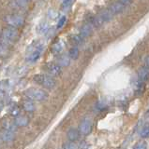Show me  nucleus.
I'll return each instance as SVG.
<instances>
[{"label":"nucleus","instance_id":"6ab92c4d","mask_svg":"<svg viewBox=\"0 0 149 149\" xmlns=\"http://www.w3.org/2000/svg\"><path fill=\"white\" fill-rule=\"evenodd\" d=\"M83 37L79 35V36H77V35H74V36H71V42L73 44V45H76V46H78V45H81L82 43H83Z\"/></svg>","mask_w":149,"mask_h":149},{"label":"nucleus","instance_id":"f257e3e1","mask_svg":"<svg viewBox=\"0 0 149 149\" xmlns=\"http://www.w3.org/2000/svg\"><path fill=\"white\" fill-rule=\"evenodd\" d=\"M30 51L28 55H27L26 60L28 63H36L38 61L40 56L41 53H42V50H43V46L41 45L40 43H37V42H34L33 44H31L30 46Z\"/></svg>","mask_w":149,"mask_h":149},{"label":"nucleus","instance_id":"2eb2a0df","mask_svg":"<svg viewBox=\"0 0 149 149\" xmlns=\"http://www.w3.org/2000/svg\"><path fill=\"white\" fill-rule=\"evenodd\" d=\"M124 9V5L122 3H114L110 7L109 10L111 11L112 14H116V13H120Z\"/></svg>","mask_w":149,"mask_h":149},{"label":"nucleus","instance_id":"b1692460","mask_svg":"<svg viewBox=\"0 0 149 149\" xmlns=\"http://www.w3.org/2000/svg\"><path fill=\"white\" fill-rule=\"evenodd\" d=\"M66 22H67V18L65 17V16L60 18V20L58 21V23H57V29H60V28H62L65 25Z\"/></svg>","mask_w":149,"mask_h":149},{"label":"nucleus","instance_id":"ddd939ff","mask_svg":"<svg viewBox=\"0 0 149 149\" xmlns=\"http://www.w3.org/2000/svg\"><path fill=\"white\" fill-rule=\"evenodd\" d=\"M71 58L67 55H61L57 58V64L61 67H66L71 63Z\"/></svg>","mask_w":149,"mask_h":149},{"label":"nucleus","instance_id":"6e6552de","mask_svg":"<svg viewBox=\"0 0 149 149\" xmlns=\"http://www.w3.org/2000/svg\"><path fill=\"white\" fill-rule=\"evenodd\" d=\"M79 136H80V132H79V130H76L74 128L69 129L67 132V137H68L69 142L77 141V140L79 139Z\"/></svg>","mask_w":149,"mask_h":149},{"label":"nucleus","instance_id":"1a4fd4ad","mask_svg":"<svg viewBox=\"0 0 149 149\" xmlns=\"http://www.w3.org/2000/svg\"><path fill=\"white\" fill-rule=\"evenodd\" d=\"M138 79L143 83L149 80V70L146 67H143L138 72Z\"/></svg>","mask_w":149,"mask_h":149},{"label":"nucleus","instance_id":"c756f323","mask_svg":"<svg viewBox=\"0 0 149 149\" xmlns=\"http://www.w3.org/2000/svg\"><path fill=\"white\" fill-rule=\"evenodd\" d=\"M145 66L149 70V56H147V57L145 58Z\"/></svg>","mask_w":149,"mask_h":149},{"label":"nucleus","instance_id":"20e7f679","mask_svg":"<svg viewBox=\"0 0 149 149\" xmlns=\"http://www.w3.org/2000/svg\"><path fill=\"white\" fill-rule=\"evenodd\" d=\"M19 36V33H18V30L14 27H7L3 30L2 32V37L4 42L6 43H13L15 42Z\"/></svg>","mask_w":149,"mask_h":149},{"label":"nucleus","instance_id":"f8f14e48","mask_svg":"<svg viewBox=\"0 0 149 149\" xmlns=\"http://www.w3.org/2000/svg\"><path fill=\"white\" fill-rule=\"evenodd\" d=\"M92 33V27L89 23H86V24L83 25L81 30H80V36L83 37V38H85V37H88Z\"/></svg>","mask_w":149,"mask_h":149},{"label":"nucleus","instance_id":"7ed1b4c3","mask_svg":"<svg viewBox=\"0 0 149 149\" xmlns=\"http://www.w3.org/2000/svg\"><path fill=\"white\" fill-rule=\"evenodd\" d=\"M25 96L31 101H44L47 99L48 94L40 88H29L25 92Z\"/></svg>","mask_w":149,"mask_h":149},{"label":"nucleus","instance_id":"bb28decb","mask_svg":"<svg viewBox=\"0 0 149 149\" xmlns=\"http://www.w3.org/2000/svg\"><path fill=\"white\" fill-rule=\"evenodd\" d=\"M30 0H16V4L19 7H25Z\"/></svg>","mask_w":149,"mask_h":149},{"label":"nucleus","instance_id":"423d86ee","mask_svg":"<svg viewBox=\"0 0 149 149\" xmlns=\"http://www.w3.org/2000/svg\"><path fill=\"white\" fill-rule=\"evenodd\" d=\"M92 130V121L90 118H85L82 120V122L79 125V132L83 135H87L91 132Z\"/></svg>","mask_w":149,"mask_h":149},{"label":"nucleus","instance_id":"4be33fe9","mask_svg":"<svg viewBox=\"0 0 149 149\" xmlns=\"http://www.w3.org/2000/svg\"><path fill=\"white\" fill-rule=\"evenodd\" d=\"M63 149H79V146L74 142H67L63 144Z\"/></svg>","mask_w":149,"mask_h":149},{"label":"nucleus","instance_id":"7c9ffc66","mask_svg":"<svg viewBox=\"0 0 149 149\" xmlns=\"http://www.w3.org/2000/svg\"><path fill=\"white\" fill-rule=\"evenodd\" d=\"M130 1H131V0H121V2H122V4H123V5L129 4V3H130Z\"/></svg>","mask_w":149,"mask_h":149},{"label":"nucleus","instance_id":"a211bd4d","mask_svg":"<svg viewBox=\"0 0 149 149\" xmlns=\"http://www.w3.org/2000/svg\"><path fill=\"white\" fill-rule=\"evenodd\" d=\"M79 56V49L77 47H73L68 51V57L72 60H76Z\"/></svg>","mask_w":149,"mask_h":149},{"label":"nucleus","instance_id":"5701e85b","mask_svg":"<svg viewBox=\"0 0 149 149\" xmlns=\"http://www.w3.org/2000/svg\"><path fill=\"white\" fill-rule=\"evenodd\" d=\"M49 30V27L46 23H41L38 27V33L39 34H46Z\"/></svg>","mask_w":149,"mask_h":149},{"label":"nucleus","instance_id":"dca6fc26","mask_svg":"<svg viewBox=\"0 0 149 149\" xmlns=\"http://www.w3.org/2000/svg\"><path fill=\"white\" fill-rule=\"evenodd\" d=\"M3 128L4 130H8V132H14L16 129H17V126L15 125L14 122H11V121H4L3 122Z\"/></svg>","mask_w":149,"mask_h":149},{"label":"nucleus","instance_id":"0eeeda50","mask_svg":"<svg viewBox=\"0 0 149 149\" xmlns=\"http://www.w3.org/2000/svg\"><path fill=\"white\" fill-rule=\"evenodd\" d=\"M45 69L50 74H52L54 77H59L62 74L61 66H59L57 63H49L45 65Z\"/></svg>","mask_w":149,"mask_h":149},{"label":"nucleus","instance_id":"cd10ccee","mask_svg":"<svg viewBox=\"0 0 149 149\" xmlns=\"http://www.w3.org/2000/svg\"><path fill=\"white\" fill-rule=\"evenodd\" d=\"M72 2H73V0H63L62 7L64 8H68L69 6H71V5L72 4Z\"/></svg>","mask_w":149,"mask_h":149},{"label":"nucleus","instance_id":"9b49d317","mask_svg":"<svg viewBox=\"0 0 149 149\" xmlns=\"http://www.w3.org/2000/svg\"><path fill=\"white\" fill-rule=\"evenodd\" d=\"M0 138H1V140H3L4 142H11L12 140L14 139V132L4 130L1 132V134H0Z\"/></svg>","mask_w":149,"mask_h":149},{"label":"nucleus","instance_id":"f03ea898","mask_svg":"<svg viewBox=\"0 0 149 149\" xmlns=\"http://www.w3.org/2000/svg\"><path fill=\"white\" fill-rule=\"evenodd\" d=\"M33 80L37 84H39V85L46 88H52L55 86L54 79L52 77L47 76V74H36L33 77Z\"/></svg>","mask_w":149,"mask_h":149},{"label":"nucleus","instance_id":"412c9836","mask_svg":"<svg viewBox=\"0 0 149 149\" xmlns=\"http://www.w3.org/2000/svg\"><path fill=\"white\" fill-rule=\"evenodd\" d=\"M140 136L142 138H148L149 137V124L144 125L140 132Z\"/></svg>","mask_w":149,"mask_h":149},{"label":"nucleus","instance_id":"393cba45","mask_svg":"<svg viewBox=\"0 0 149 149\" xmlns=\"http://www.w3.org/2000/svg\"><path fill=\"white\" fill-rule=\"evenodd\" d=\"M146 148H147V143L145 142H141L138 143L133 149H146Z\"/></svg>","mask_w":149,"mask_h":149},{"label":"nucleus","instance_id":"39448f33","mask_svg":"<svg viewBox=\"0 0 149 149\" xmlns=\"http://www.w3.org/2000/svg\"><path fill=\"white\" fill-rule=\"evenodd\" d=\"M6 22H8V24H10L11 27H20L24 24L25 19L20 15H8L6 17Z\"/></svg>","mask_w":149,"mask_h":149},{"label":"nucleus","instance_id":"9d476101","mask_svg":"<svg viewBox=\"0 0 149 149\" xmlns=\"http://www.w3.org/2000/svg\"><path fill=\"white\" fill-rule=\"evenodd\" d=\"M14 123L17 127H25L29 123V120L25 116H17L14 119Z\"/></svg>","mask_w":149,"mask_h":149},{"label":"nucleus","instance_id":"aec40b11","mask_svg":"<svg viewBox=\"0 0 149 149\" xmlns=\"http://www.w3.org/2000/svg\"><path fill=\"white\" fill-rule=\"evenodd\" d=\"M133 88H134V90L135 91H137V92H141L143 91V83L142 81H140L139 79H135L134 82H133Z\"/></svg>","mask_w":149,"mask_h":149},{"label":"nucleus","instance_id":"4468645a","mask_svg":"<svg viewBox=\"0 0 149 149\" xmlns=\"http://www.w3.org/2000/svg\"><path fill=\"white\" fill-rule=\"evenodd\" d=\"M64 49V42L63 41H58L56 43H54L52 47V52L54 55H58L62 52Z\"/></svg>","mask_w":149,"mask_h":149},{"label":"nucleus","instance_id":"a878e982","mask_svg":"<svg viewBox=\"0 0 149 149\" xmlns=\"http://www.w3.org/2000/svg\"><path fill=\"white\" fill-rule=\"evenodd\" d=\"M7 53V47L5 43H0V56H3Z\"/></svg>","mask_w":149,"mask_h":149},{"label":"nucleus","instance_id":"f3484780","mask_svg":"<svg viewBox=\"0 0 149 149\" xmlns=\"http://www.w3.org/2000/svg\"><path fill=\"white\" fill-rule=\"evenodd\" d=\"M23 108H24L26 112H33L36 108L35 104L31 100L25 101L23 102Z\"/></svg>","mask_w":149,"mask_h":149},{"label":"nucleus","instance_id":"c85d7f7f","mask_svg":"<svg viewBox=\"0 0 149 149\" xmlns=\"http://www.w3.org/2000/svg\"><path fill=\"white\" fill-rule=\"evenodd\" d=\"M79 149H88V144L86 142H82L79 144Z\"/></svg>","mask_w":149,"mask_h":149}]
</instances>
